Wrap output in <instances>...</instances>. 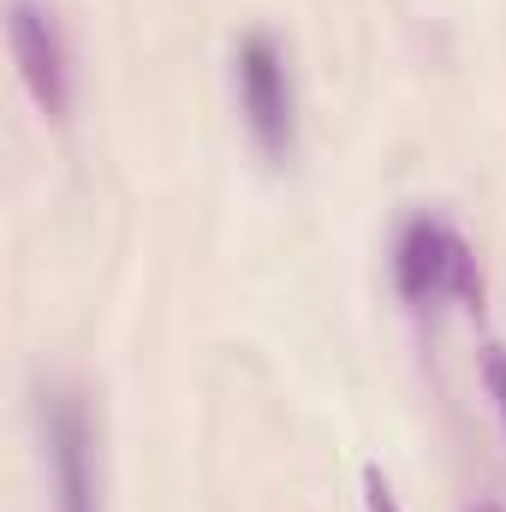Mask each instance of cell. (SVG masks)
<instances>
[{
  "label": "cell",
  "mask_w": 506,
  "mask_h": 512,
  "mask_svg": "<svg viewBox=\"0 0 506 512\" xmlns=\"http://www.w3.org/2000/svg\"><path fill=\"white\" fill-rule=\"evenodd\" d=\"M42 459L54 483V512H108L102 501V429L90 393L72 382L42 387Z\"/></svg>",
  "instance_id": "cell-1"
},
{
  "label": "cell",
  "mask_w": 506,
  "mask_h": 512,
  "mask_svg": "<svg viewBox=\"0 0 506 512\" xmlns=\"http://www.w3.org/2000/svg\"><path fill=\"white\" fill-rule=\"evenodd\" d=\"M393 280H399L405 304H417V310H429V304H477V298H483L477 251H471L465 233L447 227L441 215H411V221L399 227Z\"/></svg>",
  "instance_id": "cell-2"
},
{
  "label": "cell",
  "mask_w": 506,
  "mask_h": 512,
  "mask_svg": "<svg viewBox=\"0 0 506 512\" xmlns=\"http://www.w3.org/2000/svg\"><path fill=\"white\" fill-rule=\"evenodd\" d=\"M233 78H239V108H245L256 149L268 161H292V149H298V96H292V72H286V54L274 48V36L251 30L239 42Z\"/></svg>",
  "instance_id": "cell-3"
},
{
  "label": "cell",
  "mask_w": 506,
  "mask_h": 512,
  "mask_svg": "<svg viewBox=\"0 0 506 512\" xmlns=\"http://www.w3.org/2000/svg\"><path fill=\"white\" fill-rule=\"evenodd\" d=\"M6 48H12V66H18L30 102L48 120H66V108H72V54H66L60 18L42 0H6Z\"/></svg>",
  "instance_id": "cell-4"
},
{
  "label": "cell",
  "mask_w": 506,
  "mask_h": 512,
  "mask_svg": "<svg viewBox=\"0 0 506 512\" xmlns=\"http://www.w3.org/2000/svg\"><path fill=\"white\" fill-rule=\"evenodd\" d=\"M483 382H489L495 411H501V423H506V346H483Z\"/></svg>",
  "instance_id": "cell-5"
},
{
  "label": "cell",
  "mask_w": 506,
  "mask_h": 512,
  "mask_svg": "<svg viewBox=\"0 0 506 512\" xmlns=\"http://www.w3.org/2000/svg\"><path fill=\"white\" fill-rule=\"evenodd\" d=\"M364 507L370 512H399V495H393V483L381 477V465H364Z\"/></svg>",
  "instance_id": "cell-6"
},
{
  "label": "cell",
  "mask_w": 506,
  "mask_h": 512,
  "mask_svg": "<svg viewBox=\"0 0 506 512\" xmlns=\"http://www.w3.org/2000/svg\"><path fill=\"white\" fill-rule=\"evenodd\" d=\"M471 512H506V507H495V501H477V507H471Z\"/></svg>",
  "instance_id": "cell-7"
}]
</instances>
